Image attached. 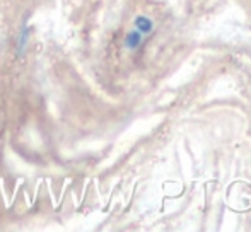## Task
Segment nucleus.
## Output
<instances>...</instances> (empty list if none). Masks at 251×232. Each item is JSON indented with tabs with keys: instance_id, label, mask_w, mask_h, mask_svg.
<instances>
[{
	"instance_id": "nucleus-1",
	"label": "nucleus",
	"mask_w": 251,
	"mask_h": 232,
	"mask_svg": "<svg viewBox=\"0 0 251 232\" xmlns=\"http://www.w3.org/2000/svg\"><path fill=\"white\" fill-rule=\"evenodd\" d=\"M135 29L139 31L142 36H147V34L152 33V29H154V23H152V19H149L147 16H137L135 17Z\"/></svg>"
},
{
	"instance_id": "nucleus-3",
	"label": "nucleus",
	"mask_w": 251,
	"mask_h": 232,
	"mask_svg": "<svg viewBox=\"0 0 251 232\" xmlns=\"http://www.w3.org/2000/svg\"><path fill=\"white\" fill-rule=\"evenodd\" d=\"M27 40H29V31H27V27L24 26V27H23V31H21L19 41H17V46H19V55L23 53V51H24V48H26Z\"/></svg>"
},
{
	"instance_id": "nucleus-2",
	"label": "nucleus",
	"mask_w": 251,
	"mask_h": 232,
	"mask_svg": "<svg viewBox=\"0 0 251 232\" xmlns=\"http://www.w3.org/2000/svg\"><path fill=\"white\" fill-rule=\"evenodd\" d=\"M142 40H144V36L137 29H133V31H130V33H126V36H125V46H126V50H137V48H139L140 45H142Z\"/></svg>"
}]
</instances>
